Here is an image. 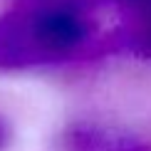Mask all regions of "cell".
<instances>
[{
	"label": "cell",
	"mask_w": 151,
	"mask_h": 151,
	"mask_svg": "<svg viewBox=\"0 0 151 151\" xmlns=\"http://www.w3.org/2000/svg\"><path fill=\"white\" fill-rule=\"evenodd\" d=\"M111 3H116L127 15H131V20L144 17L151 12V0H111Z\"/></svg>",
	"instance_id": "4"
},
{
	"label": "cell",
	"mask_w": 151,
	"mask_h": 151,
	"mask_svg": "<svg viewBox=\"0 0 151 151\" xmlns=\"http://www.w3.org/2000/svg\"><path fill=\"white\" fill-rule=\"evenodd\" d=\"M99 50L102 52H122V50H129V52L141 55V57H151V12L144 15V17L131 20L129 27L119 30L114 37L99 42Z\"/></svg>",
	"instance_id": "3"
},
{
	"label": "cell",
	"mask_w": 151,
	"mask_h": 151,
	"mask_svg": "<svg viewBox=\"0 0 151 151\" xmlns=\"http://www.w3.org/2000/svg\"><path fill=\"white\" fill-rule=\"evenodd\" d=\"M60 141L62 151H151V141L97 122L67 124Z\"/></svg>",
	"instance_id": "2"
},
{
	"label": "cell",
	"mask_w": 151,
	"mask_h": 151,
	"mask_svg": "<svg viewBox=\"0 0 151 151\" xmlns=\"http://www.w3.org/2000/svg\"><path fill=\"white\" fill-rule=\"evenodd\" d=\"M8 139H10V131H8V124L0 119V151L5 149V144H8Z\"/></svg>",
	"instance_id": "5"
},
{
	"label": "cell",
	"mask_w": 151,
	"mask_h": 151,
	"mask_svg": "<svg viewBox=\"0 0 151 151\" xmlns=\"http://www.w3.org/2000/svg\"><path fill=\"white\" fill-rule=\"evenodd\" d=\"M97 0H17L0 15V70L17 72L74 60L89 50Z\"/></svg>",
	"instance_id": "1"
}]
</instances>
